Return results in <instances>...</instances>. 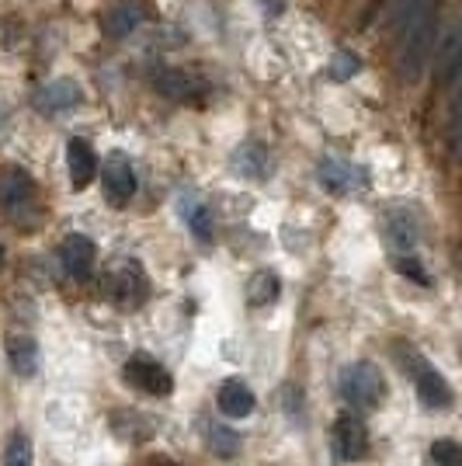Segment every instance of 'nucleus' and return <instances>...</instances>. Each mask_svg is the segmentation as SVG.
I'll return each mask as SVG.
<instances>
[{
    "mask_svg": "<svg viewBox=\"0 0 462 466\" xmlns=\"http://www.w3.org/2000/svg\"><path fill=\"white\" fill-rule=\"evenodd\" d=\"M435 25H438V0H414L397 21V70L410 84L424 74L427 56L435 49Z\"/></svg>",
    "mask_w": 462,
    "mask_h": 466,
    "instance_id": "obj_1",
    "label": "nucleus"
},
{
    "mask_svg": "<svg viewBox=\"0 0 462 466\" xmlns=\"http://www.w3.org/2000/svg\"><path fill=\"white\" fill-rule=\"evenodd\" d=\"M341 397L351 408H379L386 397V380L376 362H351L341 372Z\"/></svg>",
    "mask_w": 462,
    "mask_h": 466,
    "instance_id": "obj_2",
    "label": "nucleus"
},
{
    "mask_svg": "<svg viewBox=\"0 0 462 466\" xmlns=\"http://www.w3.org/2000/svg\"><path fill=\"white\" fill-rule=\"evenodd\" d=\"M410 376H414V390H417V397H421L424 408H431V410L452 408V400H456L452 387L445 383V376L435 370L431 362H424L421 355L410 359Z\"/></svg>",
    "mask_w": 462,
    "mask_h": 466,
    "instance_id": "obj_3",
    "label": "nucleus"
},
{
    "mask_svg": "<svg viewBox=\"0 0 462 466\" xmlns=\"http://www.w3.org/2000/svg\"><path fill=\"white\" fill-rule=\"evenodd\" d=\"M330 449L341 463H358L368 456V428L355 414H341L330 428Z\"/></svg>",
    "mask_w": 462,
    "mask_h": 466,
    "instance_id": "obj_4",
    "label": "nucleus"
},
{
    "mask_svg": "<svg viewBox=\"0 0 462 466\" xmlns=\"http://www.w3.org/2000/svg\"><path fill=\"white\" fill-rule=\"evenodd\" d=\"M126 383L136 390H143V393H150V397H167L174 390L171 372L164 370L160 362H154L150 355H133V359L126 362Z\"/></svg>",
    "mask_w": 462,
    "mask_h": 466,
    "instance_id": "obj_5",
    "label": "nucleus"
},
{
    "mask_svg": "<svg viewBox=\"0 0 462 466\" xmlns=\"http://www.w3.org/2000/svg\"><path fill=\"white\" fill-rule=\"evenodd\" d=\"M108 289H112V299H116L118 307L133 310V307H143V303H146L150 282H146V275H143V268H139L136 261H126L122 268H116L112 282H108Z\"/></svg>",
    "mask_w": 462,
    "mask_h": 466,
    "instance_id": "obj_6",
    "label": "nucleus"
},
{
    "mask_svg": "<svg viewBox=\"0 0 462 466\" xmlns=\"http://www.w3.org/2000/svg\"><path fill=\"white\" fill-rule=\"evenodd\" d=\"M35 206V181L28 175H21V171H11V175L0 177V209L7 216H21L28 213Z\"/></svg>",
    "mask_w": 462,
    "mask_h": 466,
    "instance_id": "obj_7",
    "label": "nucleus"
},
{
    "mask_svg": "<svg viewBox=\"0 0 462 466\" xmlns=\"http://www.w3.org/2000/svg\"><path fill=\"white\" fill-rule=\"evenodd\" d=\"M101 185H105V198H108L112 206H126V202L136 195L133 164H129L122 154H112L108 157V164H105V177H101Z\"/></svg>",
    "mask_w": 462,
    "mask_h": 466,
    "instance_id": "obj_8",
    "label": "nucleus"
},
{
    "mask_svg": "<svg viewBox=\"0 0 462 466\" xmlns=\"http://www.w3.org/2000/svg\"><path fill=\"white\" fill-rule=\"evenodd\" d=\"M59 261H63V268H66L70 279H87V275L95 272V261H97L95 240L84 237V233H70L63 240V248H59Z\"/></svg>",
    "mask_w": 462,
    "mask_h": 466,
    "instance_id": "obj_9",
    "label": "nucleus"
},
{
    "mask_svg": "<svg viewBox=\"0 0 462 466\" xmlns=\"http://www.w3.org/2000/svg\"><path fill=\"white\" fill-rule=\"evenodd\" d=\"M216 404H219V410L226 414V418H247V414H254V408H257V397H254V390L244 383V380H226L223 387H219V393H216Z\"/></svg>",
    "mask_w": 462,
    "mask_h": 466,
    "instance_id": "obj_10",
    "label": "nucleus"
},
{
    "mask_svg": "<svg viewBox=\"0 0 462 466\" xmlns=\"http://www.w3.org/2000/svg\"><path fill=\"white\" fill-rule=\"evenodd\" d=\"M66 167H70L74 188H87L97 177V157L87 139H70L66 143Z\"/></svg>",
    "mask_w": 462,
    "mask_h": 466,
    "instance_id": "obj_11",
    "label": "nucleus"
},
{
    "mask_svg": "<svg viewBox=\"0 0 462 466\" xmlns=\"http://www.w3.org/2000/svg\"><path fill=\"white\" fill-rule=\"evenodd\" d=\"M156 91L164 97H171V101H188V97L202 95L206 91V84L192 74H185V70H164V74H156L154 77Z\"/></svg>",
    "mask_w": 462,
    "mask_h": 466,
    "instance_id": "obj_12",
    "label": "nucleus"
},
{
    "mask_svg": "<svg viewBox=\"0 0 462 466\" xmlns=\"http://www.w3.org/2000/svg\"><path fill=\"white\" fill-rule=\"evenodd\" d=\"M77 101H80V87L74 80H53V84H45L39 95H35V105H39L42 112H66Z\"/></svg>",
    "mask_w": 462,
    "mask_h": 466,
    "instance_id": "obj_13",
    "label": "nucleus"
},
{
    "mask_svg": "<svg viewBox=\"0 0 462 466\" xmlns=\"http://www.w3.org/2000/svg\"><path fill=\"white\" fill-rule=\"evenodd\" d=\"M7 359H11V370L18 376H35L39 372V345L32 338H11L7 341Z\"/></svg>",
    "mask_w": 462,
    "mask_h": 466,
    "instance_id": "obj_14",
    "label": "nucleus"
},
{
    "mask_svg": "<svg viewBox=\"0 0 462 466\" xmlns=\"http://www.w3.org/2000/svg\"><path fill=\"white\" fill-rule=\"evenodd\" d=\"M435 63H438V77L442 80H452L462 70V25L459 28H452V32L442 39Z\"/></svg>",
    "mask_w": 462,
    "mask_h": 466,
    "instance_id": "obj_15",
    "label": "nucleus"
},
{
    "mask_svg": "<svg viewBox=\"0 0 462 466\" xmlns=\"http://www.w3.org/2000/svg\"><path fill=\"white\" fill-rule=\"evenodd\" d=\"M386 240L397 248V251H410L417 244V223L410 213H389L386 219Z\"/></svg>",
    "mask_w": 462,
    "mask_h": 466,
    "instance_id": "obj_16",
    "label": "nucleus"
},
{
    "mask_svg": "<svg viewBox=\"0 0 462 466\" xmlns=\"http://www.w3.org/2000/svg\"><path fill=\"white\" fill-rule=\"evenodd\" d=\"M278 292H282L278 275L268 272V268H261V272H254L251 282H247V303H251V307H268V303L278 299Z\"/></svg>",
    "mask_w": 462,
    "mask_h": 466,
    "instance_id": "obj_17",
    "label": "nucleus"
},
{
    "mask_svg": "<svg viewBox=\"0 0 462 466\" xmlns=\"http://www.w3.org/2000/svg\"><path fill=\"white\" fill-rule=\"evenodd\" d=\"M139 21H143L139 4H118L116 11H108V18H105V32L116 35V39H126V35H133Z\"/></svg>",
    "mask_w": 462,
    "mask_h": 466,
    "instance_id": "obj_18",
    "label": "nucleus"
},
{
    "mask_svg": "<svg viewBox=\"0 0 462 466\" xmlns=\"http://www.w3.org/2000/svg\"><path fill=\"white\" fill-rule=\"evenodd\" d=\"M320 181L330 192H345V188H351L358 181V175H355V167H347L341 160H324L320 164Z\"/></svg>",
    "mask_w": 462,
    "mask_h": 466,
    "instance_id": "obj_19",
    "label": "nucleus"
},
{
    "mask_svg": "<svg viewBox=\"0 0 462 466\" xmlns=\"http://www.w3.org/2000/svg\"><path fill=\"white\" fill-rule=\"evenodd\" d=\"M427 466H462V446L452 439H438L427 449Z\"/></svg>",
    "mask_w": 462,
    "mask_h": 466,
    "instance_id": "obj_20",
    "label": "nucleus"
},
{
    "mask_svg": "<svg viewBox=\"0 0 462 466\" xmlns=\"http://www.w3.org/2000/svg\"><path fill=\"white\" fill-rule=\"evenodd\" d=\"M4 466H32V439H28L25 431H15V435H11Z\"/></svg>",
    "mask_w": 462,
    "mask_h": 466,
    "instance_id": "obj_21",
    "label": "nucleus"
},
{
    "mask_svg": "<svg viewBox=\"0 0 462 466\" xmlns=\"http://www.w3.org/2000/svg\"><path fill=\"white\" fill-rule=\"evenodd\" d=\"M209 446H212V452H219V456H236L240 435H236L233 428H209Z\"/></svg>",
    "mask_w": 462,
    "mask_h": 466,
    "instance_id": "obj_22",
    "label": "nucleus"
},
{
    "mask_svg": "<svg viewBox=\"0 0 462 466\" xmlns=\"http://www.w3.org/2000/svg\"><path fill=\"white\" fill-rule=\"evenodd\" d=\"M358 70H362V59L355 56V53H347V49H341V53H334V59H330V77H334V80L355 77Z\"/></svg>",
    "mask_w": 462,
    "mask_h": 466,
    "instance_id": "obj_23",
    "label": "nucleus"
},
{
    "mask_svg": "<svg viewBox=\"0 0 462 466\" xmlns=\"http://www.w3.org/2000/svg\"><path fill=\"white\" fill-rule=\"evenodd\" d=\"M188 227H192V233L198 240H212V216L206 206H192L188 209Z\"/></svg>",
    "mask_w": 462,
    "mask_h": 466,
    "instance_id": "obj_24",
    "label": "nucleus"
},
{
    "mask_svg": "<svg viewBox=\"0 0 462 466\" xmlns=\"http://www.w3.org/2000/svg\"><path fill=\"white\" fill-rule=\"evenodd\" d=\"M448 139H452V154L462 164V87L456 95V105H452V126H448Z\"/></svg>",
    "mask_w": 462,
    "mask_h": 466,
    "instance_id": "obj_25",
    "label": "nucleus"
},
{
    "mask_svg": "<svg viewBox=\"0 0 462 466\" xmlns=\"http://www.w3.org/2000/svg\"><path fill=\"white\" fill-rule=\"evenodd\" d=\"M257 160H265V150L261 147H254V154H247V147L240 150V157H236V167L240 171H247V175H261V164Z\"/></svg>",
    "mask_w": 462,
    "mask_h": 466,
    "instance_id": "obj_26",
    "label": "nucleus"
},
{
    "mask_svg": "<svg viewBox=\"0 0 462 466\" xmlns=\"http://www.w3.org/2000/svg\"><path fill=\"white\" fill-rule=\"evenodd\" d=\"M410 4H414V0H389V4H386V18L397 25V21L404 18V11L410 7Z\"/></svg>",
    "mask_w": 462,
    "mask_h": 466,
    "instance_id": "obj_27",
    "label": "nucleus"
},
{
    "mask_svg": "<svg viewBox=\"0 0 462 466\" xmlns=\"http://www.w3.org/2000/svg\"><path fill=\"white\" fill-rule=\"evenodd\" d=\"M397 265H400V272L410 275V279H417V282H427V275L421 272V265H417V261H410V258H400Z\"/></svg>",
    "mask_w": 462,
    "mask_h": 466,
    "instance_id": "obj_28",
    "label": "nucleus"
},
{
    "mask_svg": "<svg viewBox=\"0 0 462 466\" xmlns=\"http://www.w3.org/2000/svg\"><path fill=\"white\" fill-rule=\"evenodd\" d=\"M146 466H177V463H174V460H167V456H154Z\"/></svg>",
    "mask_w": 462,
    "mask_h": 466,
    "instance_id": "obj_29",
    "label": "nucleus"
},
{
    "mask_svg": "<svg viewBox=\"0 0 462 466\" xmlns=\"http://www.w3.org/2000/svg\"><path fill=\"white\" fill-rule=\"evenodd\" d=\"M0 261H4V248H0Z\"/></svg>",
    "mask_w": 462,
    "mask_h": 466,
    "instance_id": "obj_30",
    "label": "nucleus"
}]
</instances>
